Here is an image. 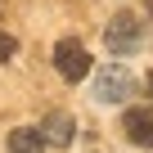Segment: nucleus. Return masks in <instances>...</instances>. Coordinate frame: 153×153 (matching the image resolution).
Wrapping results in <instances>:
<instances>
[{
	"label": "nucleus",
	"mask_w": 153,
	"mask_h": 153,
	"mask_svg": "<svg viewBox=\"0 0 153 153\" xmlns=\"http://www.w3.org/2000/svg\"><path fill=\"white\" fill-rule=\"evenodd\" d=\"M18 54V41L9 36V32H0V63H5V59H14Z\"/></svg>",
	"instance_id": "nucleus-7"
},
{
	"label": "nucleus",
	"mask_w": 153,
	"mask_h": 153,
	"mask_svg": "<svg viewBox=\"0 0 153 153\" xmlns=\"http://www.w3.org/2000/svg\"><path fill=\"white\" fill-rule=\"evenodd\" d=\"M54 68H59L63 81H86V76H90V50H86L81 41L63 36V41L54 45Z\"/></svg>",
	"instance_id": "nucleus-3"
},
{
	"label": "nucleus",
	"mask_w": 153,
	"mask_h": 153,
	"mask_svg": "<svg viewBox=\"0 0 153 153\" xmlns=\"http://www.w3.org/2000/svg\"><path fill=\"white\" fill-rule=\"evenodd\" d=\"M104 45L113 54H135L144 45V23L135 14H113V23L104 27Z\"/></svg>",
	"instance_id": "nucleus-2"
},
{
	"label": "nucleus",
	"mask_w": 153,
	"mask_h": 153,
	"mask_svg": "<svg viewBox=\"0 0 153 153\" xmlns=\"http://www.w3.org/2000/svg\"><path fill=\"white\" fill-rule=\"evenodd\" d=\"M9 153H45L41 126H14L9 131Z\"/></svg>",
	"instance_id": "nucleus-6"
},
{
	"label": "nucleus",
	"mask_w": 153,
	"mask_h": 153,
	"mask_svg": "<svg viewBox=\"0 0 153 153\" xmlns=\"http://www.w3.org/2000/svg\"><path fill=\"white\" fill-rule=\"evenodd\" d=\"M122 131L135 149H153V108H126Z\"/></svg>",
	"instance_id": "nucleus-4"
},
{
	"label": "nucleus",
	"mask_w": 153,
	"mask_h": 153,
	"mask_svg": "<svg viewBox=\"0 0 153 153\" xmlns=\"http://www.w3.org/2000/svg\"><path fill=\"white\" fill-rule=\"evenodd\" d=\"M149 90H153V72H149Z\"/></svg>",
	"instance_id": "nucleus-8"
},
{
	"label": "nucleus",
	"mask_w": 153,
	"mask_h": 153,
	"mask_svg": "<svg viewBox=\"0 0 153 153\" xmlns=\"http://www.w3.org/2000/svg\"><path fill=\"white\" fill-rule=\"evenodd\" d=\"M41 135H45V144H54V149H68L72 144V135H76V122H72V113H45V122H41Z\"/></svg>",
	"instance_id": "nucleus-5"
},
{
	"label": "nucleus",
	"mask_w": 153,
	"mask_h": 153,
	"mask_svg": "<svg viewBox=\"0 0 153 153\" xmlns=\"http://www.w3.org/2000/svg\"><path fill=\"white\" fill-rule=\"evenodd\" d=\"M90 95H95L99 104H122V99H131V95H135V76H131V68L104 63V68L95 72V81H90Z\"/></svg>",
	"instance_id": "nucleus-1"
}]
</instances>
